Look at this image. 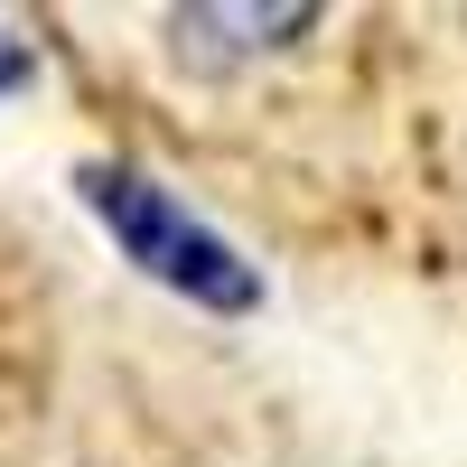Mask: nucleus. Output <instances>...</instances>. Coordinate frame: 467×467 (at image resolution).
I'll return each mask as SVG.
<instances>
[{"label":"nucleus","instance_id":"obj_2","mask_svg":"<svg viewBox=\"0 0 467 467\" xmlns=\"http://www.w3.org/2000/svg\"><path fill=\"white\" fill-rule=\"evenodd\" d=\"M28 75H37V47H28L19 28H0V94H19Z\"/></svg>","mask_w":467,"mask_h":467},{"label":"nucleus","instance_id":"obj_1","mask_svg":"<svg viewBox=\"0 0 467 467\" xmlns=\"http://www.w3.org/2000/svg\"><path fill=\"white\" fill-rule=\"evenodd\" d=\"M75 187H85V206H94V215L131 244V262H140V271L178 281L187 299H206V308H244V299H253V271L234 262L197 215H178V206H169V187H150V178L112 169V160L75 169Z\"/></svg>","mask_w":467,"mask_h":467}]
</instances>
